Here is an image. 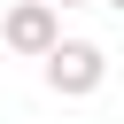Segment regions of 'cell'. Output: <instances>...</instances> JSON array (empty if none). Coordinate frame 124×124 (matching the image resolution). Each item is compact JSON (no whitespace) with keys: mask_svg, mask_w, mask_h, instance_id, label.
Wrapping results in <instances>:
<instances>
[{"mask_svg":"<svg viewBox=\"0 0 124 124\" xmlns=\"http://www.w3.org/2000/svg\"><path fill=\"white\" fill-rule=\"evenodd\" d=\"M46 85H54L62 101H85V93L108 85V54H101L93 39H54V54H46Z\"/></svg>","mask_w":124,"mask_h":124,"instance_id":"obj_2","label":"cell"},{"mask_svg":"<svg viewBox=\"0 0 124 124\" xmlns=\"http://www.w3.org/2000/svg\"><path fill=\"white\" fill-rule=\"evenodd\" d=\"M108 8H124V0H108Z\"/></svg>","mask_w":124,"mask_h":124,"instance_id":"obj_4","label":"cell"},{"mask_svg":"<svg viewBox=\"0 0 124 124\" xmlns=\"http://www.w3.org/2000/svg\"><path fill=\"white\" fill-rule=\"evenodd\" d=\"M54 39H62V8H54V0H16V8L0 16V46L23 54V62H46Z\"/></svg>","mask_w":124,"mask_h":124,"instance_id":"obj_1","label":"cell"},{"mask_svg":"<svg viewBox=\"0 0 124 124\" xmlns=\"http://www.w3.org/2000/svg\"><path fill=\"white\" fill-rule=\"evenodd\" d=\"M54 8H93V0H54Z\"/></svg>","mask_w":124,"mask_h":124,"instance_id":"obj_3","label":"cell"}]
</instances>
